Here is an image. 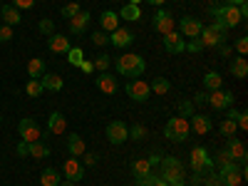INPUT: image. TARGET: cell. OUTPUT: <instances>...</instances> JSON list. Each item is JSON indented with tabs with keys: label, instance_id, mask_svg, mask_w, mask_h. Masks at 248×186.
<instances>
[{
	"label": "cell",
	"instance_id": "6da1fadb",
	"mask_svg": "<svg viewBox=\"0 0 248 186\" xmlns=\"http://www.w3.org/2000/svg\"><path fill=\"white\" fill-rule=\"evenodd\" d=\"M144 70H147V62H144V57L137 55V52H124V55L117 57V72L124 75V77L134 79V77L144 75Z\"/></svg>",
	"mask_w": 248,
	"mask_h": 186
},
{
	"label": "cell",
	"instance_id": "7a4b0ae2",
	"mask_svg": "<svg viewBox=\"0 0 248 186\" xmlns=\"http://www.w3.org/2000/svg\"><path fill=\"white\" fill-rule=\"evenodd\" d=\"M191 134V127H189V119H184V117H171L167 122V127H164V137H167L169 141H186Z\"/></svg>",
	"mask_w": 248,
	"mask_h": 186
},
{
	"label": "cell",
	"instance_id": "3957f363",
	"mask_svg": "<svg viewBox=\"0 0 248 186\" xmlns=\"http://www.w3.org/2000/svg\"><path fill=\"white\" fill-rule=\"evenodd\" d=\"M161 179L167 181L169 186L174 184V181H184L186 179V171H184V164H181V159H176V156H161Z\"/></svg>",
	"mask_w": 248,
	"mask_h": 186
},
{
	"label": "cell",
	"instance_id": "277c9868",
	"mask_svg": "<svg viewBox=\"0 0 248 186\" xmlns=\"http://www.w3.org/2000/svg\"><path fill=\"white\" fill-rule=\"evenodd\" d=\"M211 15H214L216 23H218V25H223L226 30H231V28H236V25H241V23H243V17H241V13H238V8H236V5L211 8Z\"/></svg>",
	"mask_w": 248,
	"mask_h": 186
},
{
	"label": "cell",
	"instance_id": "5b68a950",
	"mask_svg": "<svg viewBox=\"0 0 248 186\" xmlns=\"http://www.w3.org/2000/svg\"><path fill=\"white\" fill-rule=\"evenodd\" d=\"M226 30L223 25H218L216 20H214V25H209V28H203L201 30V35H199V40L203 43V47H221L223 43H226Z\"/></svg>",
	"mask_w": 248,
	"mask_h": 186
},
{
	"label": "cell",
	"instance_id": "8992f818",
	"mask_svg": "<svg viewBox=\"0 0 248 186\" xmlns=\"http://www.w3.org/2000/svg\"><path fill=\"white\" fill-rule=\"evenodd\" d=\"M221 184L223 186H238L241 181H246V167H243V164H241V167H238V161H231L229 164V167H223L221 171Z\"/></svg>",
	"mask_w": 248,
	"mask_h": 186
},
{
	"label": "cell",
	"instance_id": "52a82bcc",
	"mask_svg": "<svg viewBox=\"0 0 248 186\" xmlns=\"http://www.w3.org/2000/svg\"><path fill=\"white\" fill-rule=\"evenodd\" d=\"M189 159H191V169H194V174H206L209 169H214L211 154L206 152V147H194Z\"/></svg>",
	"mask_w": 248,
	"mask_h": 186
},
{
	"label": "cell",
	"instance_id": "ba28073f",
	"mask_svg": "<svg viewBox=\"0 0 248 186\" xmlns=\"http://www.w3.org/2000/svg\"><path fill=\"white\" fill-rule=\"evenodd\" d=\"M127 94H129V99H134V102H147V99L152 97L149 82H144V79H139V77L129 79V82H127Z\"/></svg>",
	"mask_w": 248,
	"mask_h": 186
},
{
	"label": "cell",
	"instance_id": "9c48e42d",
	"mask_svg": "<svg viewBox=\"0 0 248 186\" xmlns=\"http://www.w3.org/2000/svg\"><path fill=\"white\" fill-rule=\"evenodd\" d=\"M129 139V127L124 122H109L107 124V141L109 144H114V147H119V144H124Z\"/></svg>",
	"mask_w": 248,
	"mask_h": 186
},
{
	"label": "cell",
	"instance_id": "30bf717a",
	"mask_svg": "<svg viewBox=\"0 0 248 186\" xmlns=\"http://www.w3.org/2000/svg\"><path fill=\"white\" fill-rule=\"evenodd\" d=\"M17 132H20V139L28 141V144L43 139V132H40V127H37V122H35V119H20Z\"/></svg>",
	"mask_w": 248,
	"mask_h": 186
},
{
	"label": "cell",
	"instance_id": "8fae6325",
	"mask_svg": "<svg viewBox=\"0 0 248 186\" xmlns=\"http://www.w3.org/2000/svg\"><path fill=\"white\" fill-rule=\"evenodd\" d=\"M206 105H211V107L218 109V112L231 109V105H233V92H226V90L209 92V102H206Z\"/></svg>",
	"mask_w": 248,
	"mask_h": 186
},
{
	"label": "cell",
	"instance_id": "7c38bea8",
	"mask_svg": "<svg viewBox=\"0 0 248 186\" xmlns=\"http://www.w3.org/2000/svg\"><path fill=\"white\" fill-rule=\"evenodd\" d=\"M164 50H167L169 55H181L186 50V40L176 30H171V32L164 35Z\"/></svg>",
	"mask_w": 248,
	"mask_h": 186
},
{
	"label": "cell",
	"instance_id": "4fadbf2b",
	"mask_svg": "<svg viewBox=\"0 0 248 186\" xmlns=\"http://www.w3.org/2000/svg\"><path fill=\"white\" fill-rule=\"evenodd\" d=\"M201 30H203V25L199 23L196 17H181L179 20V35L181 37H199L201 35Z\"/></svg>",
	"mask_w": 248,
	"mask_h": 186
},
{
	"label": "cell",
	"instance_id": "5bb4252c",
	"mask_svg": "<svg viewBox=\"0 0 248 186\" xmlns=\"http://www.w3.org/2000/svg\"><path fill=\"white\" fill-rule=\"evenodd\" d=\"M62 174H65V179L67 181H82V176H85V167L75 159V156H70L65 164H62Z\"/></svg>",
	"mask_w": 248,
	"mask_h": 186
},
{
	"label": "cell",
	"instance_id": "9a60e30c",
	"mask_svg": "<svg viewBox=\"0 0 248 186\" xmlns=\"http://www.w3.org/2000/svg\"><path fill=\"white\" fill-rule=\"evenodd\" d=\"M154 30L159 32V35H167V32H171L174 30V15L169 13V10H159L156 15H154Z\"/></svg>",
	"mask_w": 248,
	"mask_h": 186
},
{
	"label": "cell",
	"instance_id": "2e32d148",
	"mask_svg": "<svg viewBox=\"0 0 248 186\" xmlns=\"http://www.w3.org/2000/svg\"><path fill=\"white\" fill-rule=\"evenodd\" d=\"M90 20H92V15L87 10H79L75 17H70V32L72 35H85L87 28H90Z\"/></svg>",
	"mask_w": 248,
	"mask_h": 186
},
{
	"label": "cell",
	"instance_id": "e0dca14e",
	"mask_svg": "<svg viewBox=\"0 0 248 186\" xmlns=\"http://www.w3.org/2000/svg\"><path fill=\"white\" fill-rule=\"evenodd\" d=\"M189 127H194V132L196 134H209L211 129H214V122H211V117H206V114H191L189 117Z\"/></svg>",
	"mask_w": 248,
	"mask_h": 186
},
{
	"label": "cell",
	"instance_id": "ac0fdd59",
	"mask_svg": "<svg viewBox=\"0 0 248 186\" xmlns=\"http://www.w3.org/2000/svg\"><path fill=\"white\" fill-rule=\"evenodd\" d=\"M47 47H50L55 55H67V50H70L72 45H70V37H67V35H57V32H55V35L47 37Z\"/></svg>",
	"mask_w": 248,
	"mask_h": 186
},
{
	"label": "cell",
	"instance_id": "d6986e66",
	"mask_svg": "<svg viewBox=\"0 0 248 186\" xmlns=\"http://www.w3.org/2000/svg\"><path fill=\"white\" fill-rule=\"evenodd\" d=\"M132 43H134V35L127 28H117L109 35V45H114V47H129Z\"/></svg>",
	"mask_w": 248,
	"mask_h": 186
},
{
	"label": "cell",
	"instance_id": "ffe728a7",
	"mask_svg": "<svg viewBox=\"0 0 248 186\" xmlns=\"http://www.w3.org/2000/svg\"><path fill=\"white\" fill-rule=\"evenodd\" d=\"M226 152H229V156H231L233 161L246 164V144H243L241 139L231 137V139H229V147H226Z\"/></svg>",
	"mask_w": 248,
	"mask_h": 186
},
{
	"label": "cell",
	"instance_id": "44dd1931",
	"mask_svg": "<svg viewBox=\"0 0 248 186\" xmlns=\"http://www.w3.org/2000/svg\"><path fill=\"white\" fill-rule=\"evenodd\" d=\"M65 129H67L65 114H62V112H52V114L47 117V132H50V134H62Z\"/></svg>",
	"mask_w": 248,
	"mask_h": 186
},
{
	"label": "cell",
	"instance_id": "7402d4cb",
	"mask_svg": "<svg viewBox=\"0 0 248 186\" xmlns=\"http://www.w3.org/2000/svg\"><path fill=\"white\" fill-rule=\"evenodd\" d=\"M99 25L105 32H114L119 28V15L114 10H105V13H99Z\"/></svg>",
	"mask_w": 248,
	"mask_h": 186
},
{
	"label": "cell",
	"instance_id": "603a6c76",
	"mask_svg": "<svg viewBox=\"0 0 248 186\" xmlns=\"http://www.w3.org/2000/svg\"><path fill=\"white\" fill-rule=\"evenodd\" d=\"M229 70H231V75H233V77L246 79V77H248V60H246L243 55L233 57V60H231V65H229Z\"/></svg>",
	"mask_w": 248,
	"mask_h": 186
},
{
	"label": "cell",
	"instance_id": "cb8c5ba5",
	"mask_svg": "<svg viewBox=\"0 0 248 186\" xmlns=\"http://www.w3.org/2000/svg\"><path fill=\"white\" fill-rule=\"evenodd\" d=\"M97 87H99L102 92H105V94H114V92L119 90L114 75H107V72H102V75L97 77Z\"/></svg>",
	"mask_w": 248,
	"mask_h": 186
},
{
	"label": "cell",
	"instance_id": "d4e9b609",
	"mask_svg": "<svg viewBox=\"0 0 248 186\" xmlns=\"http://www.w3.org/2000/svg\"><path fill=\"white\" fill-rule=\"evenodd\" d=\"M40 85H43V90H47V92H60L62 87H65V82H62V77L60 75H43L40 77Z\"/></svg>",
	"mask_w": 248,
	"mask_h": 186
},
{
	"label": "cell",
	"instance_id": "484cf974",
	"mask_svg": "<svg viewBox=\"0 0 248 186\" xmlns=\"http://www.w3.org/2000/svg\"><path fill=\"white\" fill-rule=\"evenodd\" d=\"M0 17H3V23H5V25H10V28H13V25H20V20H23L20 10H17V8H13L10 3H8L3 10H0Z\"/></svg>",
	"mask_w": 248,
	"mask_h": 186
},
{
	"label": "cell",
	"instance_id": "4316f807",
	"mask_svg": "<svg viewBox=\"0 0 248 186\" xmlns=\"http://www.w3.org/2000/svg\"><path fill=\"white\" fill-rule=\"evenodd\" d=\"M67 152L77 159V156H82L85 154V139H82L79 134H70L67 137Z\"/></svg>",
	"mask_w": 248,
	"mask_h": 186
},
{
	"label": "cell",
	"instance_id": "83f0119b",
	"mask_svg": "<svg viewBox=\"0 0 248 186\" xmlns=\"http://www.w3.org/2000/svg\"><path fill=\"white\" fill-rule=\"evenodd\" d=\"M203 87H206V92H216V90H221L223 87V77L214 70V72H206L203 75Z\"/></svg>",
	"mask_w": 248,
	"mask_h": 186
},
{
	"label": "cell",
	"instance_id": "f1b7e54d",
	"mask_svg": "<svg viewBox=\"0 0 248 186\" xmlns=\"http://www.w3.org/2000/svg\"><path fill=\"white\" fill-rule=\"evenodd\" d=\"M45 60H40V57H32L30 62H28V75H30V79H40L45 75Z\"/></svg>",
	"mask_w": 248,
	"mask_h": 186
},
{
	"label": "cell",
	"instance_id": "f546056e",
	"mask_svg": "<svg viewBox=\"0 0 248 186\" xmlns=\"http://www.w3.org/2000/svg\"><path fill=\"white\" fill-rule=\"evenodd\" d=\"M60 181H62V174L52 167H47L43 174H40V184L43 186H60Z\"/></svg>",
	"mask_w": 248,
	"mask_h": 186
},
{
	"label": "cell",
	"instance_id": "4dcf8cb0",
	"mask_svg": "<svg viewBox=\"0 0 248 186\" xmlns=\"http://www.w3.org/2000/svg\"><path fill=\"white\" fill-rule=\"evenodd\" d=\"M117 15L124 17V20H129V23H137V20H141V10H139V5H132V3H127Z\"/></svg>",
	"mask_w": 248,
	"mask_h": 186
},
{
	"label": "cell",
	"instance_id": "1f68e13d",
	"mask_svg": "<svg viewBox=\"0 0 248 186\" xmlns=\"http://www.w3.org/2000/svg\"><path fill=\"white\" fill-rule=\"evenodd\" d=\"M28 154L35 156V159H45V156H50L52 152H50V147H47L45 141H32L30 149H28Z\"/></svg>",
	"mask_w": 248,
	"mask_h": 186
},
{
	"label": "cell",
	"instance_id": "d6a6232c",
	"mask_svg": "<svg viewBox=\"0 0 248 186\" xmlns=\"http://www.w3.org/2000/svg\"><path fill=\"white\" fill-rule=\"evenodd\" d=\"M149 90H152L154 94H169V90H171V82H169L167 77H154V82L149 85Z\"/></svg>",
	"mask_w": 248,
	"mask_h": 186
},
{
	"label": "cell",
	"instance_id": "836d02e7",
	"mask_svg": "<svg viewBox=\"0 0 248 186\" xmlns=\"http://www.w3.org/2000/svg\"><path fill=\"white\" fill-rule=\"evenodd\" d=\"M132 174H134V176H147V174H152V164H149L147 159H134V161H132Z\"/></svg>",
	"mask_w": 248,
	"mask_h": 186
},
{
	"label": "cell",
	"instance_id": "e575fe53",
	"mask_svg": "<svg viewBox=\"0 0 248 186\" xmlns=\"http://www.w3.org/2000/svg\"><path fill=\"white\" fill-rule=\"evenodd\" d=\"M218 132H221L223 137H229V139H231V137L238 132V127H236V122H233V119H229V117H226V119L218 124Z\"/></svg>",
	"mask_w": 248,
	"mask_h": 186
},
{
	"label": "cell",
	"instance_id": "d590c367",
	"mask_svg": "<svg viewBox=\"0 0 248 186\" xmlns=\"http://www.w3.org/2000/svg\"><path fill=\"white\" fill-rule=\"evenodd\" d=\"M211 161H214V167H216V169L221 171L223 167H229V164H231L233 159L229 156V152H226V149H221V152H216V156H214Z\"/></svg>",
	"mask_w": 248,
	"mask_h": 186
},
{
	"label": "cell",
	"instance_id": "8d00e7d4",
	"mask_svg": "<svg viewBox=\"0 0 248 186\" xmlns=\"http://www.w3.org/2000/svg\"><path fill=\"white\" fill-rule=\"evenodd\" d=\"M85 60V52H82V47H70L67 50V62L72 67H79V62Z\"/></svg>",
	"mask_w": 248,
	"mask_h": 186
},
{
	"label": "cell",
	"instance_id": "74e56055",
	"mask_svg": "<svg viewBox=\"0 0 248 186\" xmlns=\"http://www.w3.org/2000/svg\"><path fill=\"white\" fill-rule=\"evenodd\" d=\"M90 43L97 45V47H105V45H109V35H107L105 30H97V32L90 35Z\"/></svg>",
	"mask_w": 248,
	"mask_h": 186
},
{
	"label": "cell",
	"instance_id": "f35d334b",
	"mask_svg": "<svg viewBox=\"0 0 248 186\" xmlns=\"http://www.w3.org/2000/svg\"><path fill=\"white\" fill-rule=\"evenodd\" d=\"M109 65H112V57H109V55H99V57H94V62H92V67L99 70V72H107Z\"/></svg>",
	"mask_w": 248,
	"mask_h": 186
},
{
	"label": "cell",
	"instance_id": "ab89813d",
	"mask_svg": "<svg viewBox=\"0 0 248 186\" xmlns=\"http://www.w3.org/2000/svg\"><path fill=\"white\" fill-rule=\"evenodd\" d=\"M25 92H28V97H40V94H43L45 90H43V85H40V79H30L28 82V85H25Z\"/></svg>",
	"mask_w": 248,
	"mask_h": 186
},
{
	"label": "cell",
	"instance_id": "60d3db41",
	"mask_svg": "<svg viewBox=\"0 0 248 186\" xmlns=\"http://www.w3.org/2000/svg\"><path fill=\"white\" fill-rule=\"evenodd\" d=\"M203 184H206V186H223V184H221V174L214 171V169H209V171L203 174Z\"/></svg>",
	"mask_w": 248,
	"mask_h": 186
},
{
	"label": "cell",
	"instance_id": "b9f144b4",
	"mask_svg": "<svg viewBox=\"0 0 248 186\" xmlns=\"http://www.w3.org/2000/svg\"><path fill=\"white\" fill-rule=\"evenodd\" d=\"M129 137H132L134 141L147 139V127H144V124H134V127H129Z\"/></svg>",
	"mask_w": 248,
	"mask_h": 186
},
{
	"label": "cell",
	"instance_id": "7bdbcfd3",
	"mask_svg": "<svg viewBox=\"0 0 248 186\" xmlns=\"http://www.w3.org/2000/svg\"><path fill=\"white\" fill-rule=\"evenodd\" d=\"M179 114H181L184 119H189V117L194 114V102H189V99H181V102H179Z\"/></svg>",
	"mask_w": 248,
	"mask_h": 186
},
{
	"label": "cell",
	"instance_id": "ee69618b",
	"mask_svg": "<svg viewBox=\"0 0 248 186\" xmlns=\"http://www.w3.org/2000/svg\"><path fill=\"white\" fill-rule=\"evenodd\" d=\"M79 10H82V8H79V3H67L65 8H62V10H60V15L70 20V17H75V15H77Z\"/></svg>",
	"mask_w": 248,
	"mask_h": 186
},
{
	"label": "cell",
	"instance_id": "f6af8a7d",
	"mask_svg": "<svg viewBox=\"0 0 248 186\" xmlns=\"http://www.w3.org/2000/svg\"><path fill=\"white\" fill-rule=\"evenodd\" d=\"M186 50H189V52H194V55H196V52H201V50H206V47H203V43H201L199 37H191L189 43H186Z\"/></svg>",
	"mask_w": 248,
	"mask_h": 186
},
{
	"label": "cell",
	"instance_id": "bcb514c9",
	"mask_svg": "<svg viewBox=\"0 0 248 186\" xmlns=\"http://www.w3.org/2000/svg\"><path fill=\"white\" fill-rule=\"evenodd\" d=\"M40 32L43 35H55V23L52 20H40Z\"/></svg>",
	"mask_w": 248,
	"mask_h": 186
},
{
	"label": "cell",
	"instance_id": "7dc6e473",
	"mask_svg": "<svg viewBox=\"0 0 248 186\" xmlns=\"http://www.w3.org/2000/svg\"><path fill=\"white\" fill-rule=\"evenodd\" d=\"M10 5L17 8V10H30L35 5V0H10Z\"/></svg>",
	"mask_w": 248,
	"mask_h": 186
},
{
	"label": "cell",
	"instance_id": "c3c4849f",
	"mask_svg": "<svg viewBox=\"0 0 248 186\" xmlns=\"http://www.w3.org/2000/svg\"><path fill=\"white\" fill-rule=\"evenodd\" d=\"M10 40H13V28L3 25V28H0V43H10Z\"/></svg>",
	"mask_w": 248,
	"mask_h": 186
},
{
	"label": "cell",
	"instance_id": "681fc988",
	"mask_svg": "<svg viewBox=\"0 0 248 186\" xmlns=\"http://www.w3.org/2000/svg\"><path fill=\"white\" fill-rule=\"evenodd\" d=\"M236 127L243 132V129H248V112H238V117H236Z\"/></svg>",
	"mask_w": 248,
	"mask_h": 186
},
{
	"label": "cell",
	"instance_id": "f907efd6",
	"mask_svg": "<svg viewBox=\"0 0 248 186\" xmlns=\"http://www.w3.org/2000/svg\"><path fill=\"white\" fill-rule=\"evenodd\" d=\"M236 52L238 55H246L248 52V37H238L236 40Z\"/></svg>",
	"mask_w": 248,
	"mask_h": 186
},
{
	"label": "cell",
	"instance_id": "816d5d0a",
	"mask_svg": "<svg viewBox=\"0 0 248 186\" xmlns=\"http://www.w3.org/2000/svg\"><path fill=\"white\" fill-rule=\"evenodd\" d=\"M28 149H30V144H28V141H23V139H20V141H17V147H15L17 156H30V154H28Z\"/></svg>",
	"mask_w": 248,
	"mask_h": 186
},
{
	"label": "cell",
	"instance_id": "f5cc1de1",
	"mask_svg": "<svg viewBox=\"0 0 248 186\" xmlns=\"http://www.w3.org/2000/svg\"><path fill=\"white\" fill-rule=\"evenodd\" d=\"M156 176L154 174H147V176H137V186H152V181H154Z\"/></svg>",
	"mask_w": 248,
	"mask_h": 186
},
{
	"label": "cell",
	"instance_id": "db71d44e",
	"mask_svg": "<svg viewBox=\"0 0 248 186\" xmlns=\"http://www.w3.org/2000/svg\"><path fill=\"white\" fill-rule=\"evenodd\" d=\"M147 161L152 164V169H154V167H159V164H161V152H152V154L147 156Z\"/></svg>",
	"mask_w": 248,
	"mask_h": 186
},
{
	"label": "cell",
	"instance_id": "11a10c76",
	"mask_svg": "<svg viewBox=\"0 0 248 186\" xmlns=\"http://www.w3.org/2000/svg\"><path fill=\"white\" fill-rule=\"evenodd\" d=\"M82 159H85V164H87V167H94V164L99 161V156H97V154H87V152L82 154Z\"/></svg>",
	"mask_w": 248,
	"mask_h": 186
},
{
	"label": "cell",
	"instance_id": "9f6ffc18",
	"mask_svg": "<svg viewBox=\"0 0 248 186\" xmlns=\"http://www.w3.org/2000/svg\"><path fill=\"white\" fill-rule=\"evenodd\" d=\"M209 102V92H199V94H194V105H206Z\"/></svg>",
	"mask_w": 248,
	"mask_h": 186
},
{
	"label": "cell",
	"instance_id": "6f0895ef",
	"mask_svg": "<svg viewBox=\"0 0 248 186\" xmlns=\"http://www.w3.org/2000/svg\"><path fill=\"white\" fill-rule=\"evenodd\" d=\"M79 70H82V72H92L94 67H92V62H90V60H82V62H79Z\"/></svg>",
	"mask_w": 248,
	"mask_h": 186
},
{
	"label": "cell",
	"instance_id": "680465c9",
	"mask_svg": "<svg viewBox=\"0 0 248 186\" xmlns=\"http://www.w3.org/2000/svg\"><path fill=\"white\" fill-rule=\"evenodd\" d=\"M218 50H221V57H231V47L226 45V43H223V45H221Z\"/></svg>",
	"mask_w": 248,
	"mask_h": 186
},
{
	"label": "cell",
	"instance_id": "91938a15",
	"mask_svg": "<svg viewBox=\"0 0 248 186\" xmlns=\"http://www.w3.org/2000/svg\"><path fill=\"white\" fill-rule=\"evenodd\" d=\"M152 186H169V184H167V181H164L161 176H156V179L152 181Z\"/></svg>",
	"mask_w": 248,
	"mask_h": 186
},
{
	"label": "cell",
	"instance_id": "94428289",
	"mask_svg": "<svg viewBox=\"0 0 248 186\" xmlns=\"http://www.w3.org/2000/svg\"><path fill=\"white\" fill-rule=\"evenodd\" d=\"M241 3H246V0H226V5H236V8H238Z\"/></svg>",
	"mask_w": 248,
	"mask_h": 186
},
{
	"label": "cell",
	"instance_id": "6125c7cd",
	"mask_svg": "<svg viewBox=\"0 0 248 186\" xmlns=\"http://www.w3.org/2000/svg\"><path fill=\"white\" fill-rule=\"evenodd\" d=\"M147 3H149V5H156V8H159V5H164V3H167V0H147Z\"/></svg>",
	"mask_w": 248,
	"mask_h": 186
},
{
	"label": "cell",
	"instance_id": "be15d7a7",
	"mask_svg": "<svg viewBox=\"0 0 248 186\" xmlns=\"http://www.w3.org/2000/svg\"><path fill=\"white\" fill-rule=\"evenodd\" d=\"M60 186H75V181H60Z\"/></svg>",
	"mask_w": 248,
	"mask_h": 186
},
{
	"label": "cell",
	"instance_id": "e7e4bbea",
	"mask_svg": "<svg viewBox=\"0 0 248 186\" xmlns=\"http://www.w3.org/2000/svg\"><path fill=\"white\" fill-rule=\"evenodd\" d=\"M129 3H132V5H139V3H141V0H129Z\"/></svg>",
	"mask_w": 248,
	"mask_h": 186
},
{
	"label": "cell",
	"instance_id": "03108f58",
	"mask_svg": "<svg viewBox=\"0 0 248 186\" xmlns=\"http://www.w3.org/2000/svg\"><path fill=\"white\" fill-rule=\"evenodd\" d=\"M0 124H3V117H0Z\"/></svg>",
	"mask_w": 248,
	"mask_h": 186
},
{
	"label": "cell",
	"instance_id": "003e7915",
	"mask_svg": "<svg viewBox=\"0 0 248 186\" xmlns=\"http://www.w3.org/2000/svg\"><path fill=\"white\" fill-rule=\"evenodd\" d=\"M211 3H218V0H211Z\"/></svg>",
	"mask_w": 248,
	"mask_h": 186
}]
</instances>
